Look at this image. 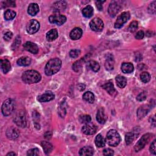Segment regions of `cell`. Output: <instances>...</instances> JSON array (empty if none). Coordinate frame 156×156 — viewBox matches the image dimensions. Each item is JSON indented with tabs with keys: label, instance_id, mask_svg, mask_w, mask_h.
I'll return each mask as SVG.
<instances>
[{
	"label": "cell",
	"instance_id": "6da1fadb",
	"mask_svg": "<svg viewBox=\"0 0 156 156\" xmlns=\"http://www.w3.org/2000/svg\"><path fill=\"white\" fill-rule=\"evenodd\" d=\"M62 66V61L59 58L50 60L44 68V73L47 76H51L57 73Z\"/></svg>",
	"mask_w": 156,
	"mask_h": 156
},
{
	"label": "cell",
	"instance_id": "7a4b0ae2",
	"mask_svg": "<svg viewBox=\"0 0 156 156\" xmlns=\"http://www.w3.org/2000/svg\"><path fill=\"white\" fill-rule=\"evenodd\" d=\"M40 74L35 70H28L22 75V80L26 84H35L41 80Z\"/></svg>",
	"mask_w": 156,
	"mask_h": 156
},
{
	"label": "cell",
	"instance_id": "3957f363",
	"mask_svg": "<svg viewBox=\"0 0 156 156\" xmlns=\"http://www.w3.org/2000/svg\"><path fill=\"white\" fill-rule=\"evenodd\" d=\"M106 142L111 146L115 147L118 145L121 142V137L119 133L114 129L110 130L107 133Z\"/></svg>",
	"mask_w": 156,
	"mask_h": 156
},
{
	"label": "cell",
	"instance_id": "277c9868",
	"mask_svg": "<svg viewBox=\"0 0 156 156\" xmlns=\"http://www.w3.org/2000/svg\"><path fill=\"white\" fill-rule=\"evenodd\" d=\"M14 102L12 99H6L3 104L2 110L4 116L8 117L12 114L14 110Z\"/></svg>",
	"mask_w": 156,
	"mask_h": 156
},
{
	"label": "cell",
	"instance_id": "5b68a950",
	"mask_svg": "<svg viewBox=\"0 0 156 156\" xmlns=\"http://www.w3.org/2000/svg\"><path fill=\"white\" fill-rule=\"evenodd\" d=\"M14 123L21 127H25L26 126V114L23 110H20L16 113L14 118Z\"/></svg>",
	"mask_w": 156,
	"mask_h": 156
},
{
	"label": "cell",
	"instance_id": "8992f818",
	"mask_svg": "<svg viewBox=\"0 0 156 156\" xmlns=\"http://www.w3.org/2000/svg\"><path fill=\"white\" fill-rule=\"evenodd\" d=\"M152 138V135L150 133H146V134L143 135L142 138L139 140V142L137 143L134 147V149L136 152H139L142 149L144 148L146 145L148 143L151 139Z\"/></svg>",
	"mask_w": 156,
	"mask_h": 156
},
{
	"label": "cell",
	"instance_id": "52a82bcc",
	"mask_svg": "<svg viewBox=\"0 0 156 156\" xmlns=\"http://www.w3.org/2000/svg\"><path fill=\"white\" fill-rule=\"evenodd\" d=\"M130 15L129 12H124L120 15H119L115 21L114 26L117 29L121 28L124 24L129 20Z\"/></svg>",
	"mask_w": 156,
	"mask_h": 156
},
{
	"label": "cell",
	"instance_id": "ba28073f",
	"mask_svg": "<svg viewBox=\"0 0 156 156\" xmlns=\"http://www.w3.org/2000/svg\"><path fill=\"white\" fill-rule=\"evenodd\" d=\"M90 28L96 32H100L104 28V23L102 20L99 18H95L90 22Z\"/></svg>",
	"mask_w": 156,
	"mask_h": 156
},
{
	"label": "cell",
	"instance_id": "9c48e42d",
	"mask_svg": "<svg viewBox=\"0 0 156 156\" xmlns=\"http://www.w3.org/2000/svg\"><path fill=\"white\" fill-rule=\"evenodd\" d=\"M49 21L51 23L56 24L58 26H61L65 23L66 21V18L63 15L54 14L51 15L49 17Z\"/></svg>",
	"mask_w": 156,
	"mask_h": 156
},
{
	"label": "cell",
	"instance_id": "30bf717a",
	"mask_svg": "<svg viewBox=\"0 0 156 156\" xmlns=\"http://www.w3.org/2000/svg\"><path fill=\"white\" fill-rule=\"evenodd\" d=\"M40 28V23L36 20H31L26 26L27 32L29 34L36 33Z\"/></svg>",
	"mask_w": 156,
	"mask_h": 156
},
{
	"label": "cell",
	"instance_id": "8fae6325",
	"mask_svg": "<svg viewBox=\"0 0 156 156\" xmlns=\"http://www.w3.org/2000/svg\"><path fill=\"white\" fill-rule=\"evenodd\" d=\"M121 9V5L117 2H112L108 8V12L110 17H114Z\"/></svg>",
	"mask_w": 156,
	"mask_h": 156
},
{
	"label": "cell",
	"instance_id": "7c38bea8",
	"mask_svg": "<svg viewBox=\"0 0 156 156\" xmlns=\"http://www.w3.org/2000/svg\"><path fill=\"white\" fill-rule=\"evenodd\" d=\"M96 130H97L96 126L94 124L90 123V122L85 124L82 128V131L83 132V133L87 136L95 134Z\"/></svg>",
	"mask_w": 156,
	"mask_h": 156
},
{
	"label": "cell",
	"instance_id": "4fadbf2b",
	"mask_svg": "<svg viewBox=\"0 0 156 156\" xmlns=\"http://www.w3.org/2000/svg\"><path fill=\"white\" fill-rule=\"evenodd\" d=\"M54 97H55L54 94L52 92L47 91L46 92H44L41 95L38 96L37 100L41 102H48V101H50L54 99Z\"/></svg>",
	"mask_w": 156,
	"mask_h": 156
},
{
	"label": "cell",
	"instance_id": "5bb4252c",
	"mask_svg": "<svg viewBox=\"0 0 156 156\" xmlns=\"http://www.w3.org/2000/svg\"><path fill=\"white\" fill-rule=\"evenodd\" d=\"M23 47L26 51H29V52H30V53H31L34 54H36L38 52V46L35 43H32L31 41L26 42L23 44Z\"/></svg>",
	"mask_w": 156,
	"mask_h": 156
},
{
	"label": "cell",
	"instance_id": "9a60e30c",
	"mask_svg": "<svg viewBox=\"0 0 156 156\" xmlns=\"http://www.w3.org/2000/svg\"><path fill=\"white\" fill-rule=\"evenodd\" d=\"M6 136L11 140H15L19 136V131L14 127H10L6 131Z\"/></svg>",
	"mask_w": 156,
	"mask_h": 156
},
{
	"label": "cell",
	"instance_id": "2e32d148",
	"mask_svg": "<svg viewBox=\"0 0 156 156\" xmlns=\"http://www.w3.org/2000/svg\"><path fill=\"white\" fill-rule=\"evenodd\" d=\"M102 87H103L104 89H105V90L107 91V92L109 94H110V95L115 96L117 93V92L115 90V88H114L113 83L111 82L110 81H108L107 82L104 84L102 85Z\"/></svg>",
	"mask_w": 156,
	"mask_h": 156
},
{
	"label": "cell",
	"instance_id": "e0dca14e",
	"mask_svg": "<svg viewBox=\"0 0 156 156\" xmlns=\"http://www.w3.org/2000/svg\"><path fill=\"white\" fill-rule=\"evenodd\" d=\"M114 59L112 54H109L107 55V57L105 62V68L107 70H112L114 67Z\"/></svg>",
	"mask_w": 156,
	"mask_h": 156
},
{
	"label": "cell",
	"instance_id": "ac0fdd59",
	"mask_svg": "<svg viewBox=\"0 0 156 156\" xmlns=\"http://www.w3.org/2000/svg\"><path fill=\"white\" fill-rule=\"evenodd\" d=\"M151 107L148 105L141 106L137 110V116L140 119L144 118L149 112Z\"/></svg>",
	"mask_w": 156,
	"mask_h": 156
},
{
	"label": "cell",
	"instance_id": "d6986e66",
	"mask_svg": "<svg viewBox=\"0 0 156 156\" xmlns=\"http://www.w3.org/2000/svg\"><path fill=\"white\" fill-rule=\"evenodd\" d=\"M82 35V31L79 28H74L70 33V37L72 40H76L79 39Z\"/></svg>",
	"mask_w": 156,
	"mask_h": 156
},
{
	"label": "cell",
	"instance_id": "ffe728a7",
	"mask_svg": "<svg viewBox=\"0 0 156 156\" xmlns=\"http://www.w3.org/2000/svg\"><path fill=\"white\" fill-rule=\"evenodd\" d=\"M121 71L123 73L129 74V73H132L133 71L134 67H133V64L131 63H129V62L123 63L121 65Z\"/></svg>",
	"mask_w": 156,
	"mask_h": 156
},
{
	"label": "cell",
	"instance_id": "44dd1931",
	"mask_svg": "<svg viewBox=\"0 0 156 156\" xmlns=\"http://www.w3.org/2000/svg\"><path fill=\"white\" fill-rule=\"evenodd\" d=\"M96 120L100 124H104L107 120V117L104 114L103 109H99L96 114Z\"/></svg>",
	"mask_w": 156,
	"mask_h": 156
},
{
	"label": "cell",
	"instance_id": "7402d4cb",
	"mask_svg": "<svg viewBox=\"0 0 156 156\" xmlns=\"http://www.w3.org/2000/svg\"><path fill=\"white\" fill-rule=\"evenodd\" d=\"M94 153V149L91 146H84L79 151V155L82 156L92 155Z\"/></svg>",
	"mask_w": 156,
	"mask_h": 156
},
{
	"label": "cell",
	"instance_id": "603a6c76",
	"mask_svg": "<svg viewBox=\"0 0 156 156\" xmlns=\"http://www.w3.org/2000/svg\"><path fill=\"white\" fill-rule=\"evenodd\" d=\"M1 69L4 73L9 72L11 69V65L10 62L8 59L1 60Z\"/></svg>",
	"mask_w": 156,
	"mask_h": 156
},
{
	"label": "cell",
	"instance_id": "cb8c5ba5",
	"mask_svg": "<svg viewBox=\"0 0 156 156\" xmlns=\"http://www.w3.org/2000/svg\"><path fill=\"white\" fill-rule=\"evenodd\" d=\"M39 12V7L36 3H31L28 8V12L31 16H35Z\"/></svg>",
	"mask_w": 156,
	"mask_h": 156
},
{
	"label": "cell",
	"instance_id": "d4e9b609",
	"mask_svg": "<svg viewBox=\"0 0 156 156\" xmlns=\"http://www.w3.org/2000/svg\"><path fill=\"white\" fill-rule=\"evenodd\" d=\"M58 37V32L56 29L50 30L47 34V39L48 41H53Z\"/></svg>",
	"mask_w": 156,
	"mask_h": 156
},
{
	"label": "cell",
	"instance_id": "484cf974",
	"mask_svg": "<svg viewBox=\"0 0 156 156\" xmlns=\"http://www.w3.org/2000/svg\"><path fill=\"white\" fill-rule=\"evenodd\" d=\"M17 64L19 66H25L29 65L31 63V59L29 57H22L17 60Z\"/></svg>",
	"mask_w": 156,
	"mask_h": 156
},
{
	"label": "cell",
	"instance_id": "4316f807",
	"mask_svg": "<svg viewBox=\"0 0 156 156\" xmlns=\"http://www.w3.org/2000/svg\"><path fill=\"white\" fill-rule=\"evenodd\" d=\"M54 9L55 12H59L61 11H63L66 6V3L64 1H60L55 3L54 5Z\"/></svg>",
	"mask_w": 156,
	"mask_h": 156
},
{
	"label": "cell",
	"instance_id": "83f0119b",
	"mask_svg": "<svg viewBox=\"0 0 156 156\" xmlns=\"http://www.w3.org/2000/svg\"><path fill=\"white\" fill-rule=\"evenodd\" d=\"M82 12L84 17L86 18H90L93 14V8L90 5H88L83 9Z\"/></svg>",
	"mask_w": 156,
	"mask_h": 156
},
{
	"label": "cell",
	"instance_id": "f1b7e54d",
	"mask_svg": "<svg viewBox=\"0 0 156 156\" xmlns=\"http://www.w3.org/2000/svg\"><path fill=\"white\" fill-rule=\"evenodd\" d=\"M115 80L117 82V84L118 87L123 88L127 84V80L125 77L122 76L121 75H118L115 78Z\"/></svg>",
	"mask_w": 156,
	"mask_h": 156
},
{
	"label": "cell",
	"instance_id": "f546056e",
	"mask_svg": "<svg viewBox=\"0 0 156 156\" xmlns=\"http://www.w3.org/2000/svg\"><path fill=\"white\" fill-rule=\"evenodd\" d=\"M95 145L98 148H102L105 146L106 145V140L103 137V136L101 134H98L95 140Z\"/></svg>",
	"mask_w": 156,
	"mask_h": 156
},
{
	"label": "cell",
	"instance_id": "4dcf8cb0",
	"mask_svg": "<svg viewBox=\"0 0 156 156\" xmlns=\"http://www.w3.org/2000/svg\"><path fill=\"white\" fill-rule=\"evenodd\" d=\"M87 66H88V67L89 69H90L92 71H93L95 72H98L100 69L99 64L95 60H90V61H89L88 62Z\"/></svg>",
	"mask_w": 156,
	"mask_h": 156
},
{
	"label": "cell",
	"instance_id": "1f68e13d",
	"mask_svg": "<svg viewBox=\"0 0 156 156\" xmlns=\"http://www.w3.org/2000/svg\"><path fill=\"white\" fill-rule=\"evenodd\" d=\"M83 99L90 104H92L95 101V95L91 92H87L83 95Z\"/></svg>",
	"mask_w": 156,
	"mask_h": 156
},
{
	"label": "cell",
	"instance_id": "d6a6232c",
	"mask_svg": "<svg viewBox=\"0 0 156 156\" xmlns=\"http://www.w3.org/2000/svg\"><path fill=\"white\" fill-rule=\"evenodd\" d=\"M41 145L44 150V152H45L47 154H50L53 149V146L51 143L48 142H41Z\"/></svg>",
	"mask_w": 156,
	"mask_h": 156
},
{
	"label": "cell",
	"instance_id": "836d02e7",
	"mask_svg": "<svg viewBox=\"0 0 156 156\" xmlns=\"http://www.w3.org/2000/svg\"><path fill=\"white\" fill-rule=\"evenodd\" d=\"M16 16V12L12 10L8 9L5 13V18L6 20H12Z\"/></svg>",
	"mask_w": 156,
	"mask_h": 156
},
{
	"label": "cell",
	"instance_id": "e575fe53",
	"mask_svg": "<svg viewBox=\"0 0 156 156\" xmlns=\"http://www.w3.org/2000/svg\"><path fill=\"white\" fill-rule=\"evenodd\" d=\"M135 139V135L133 132H128L125 136V141L126 143L129 145L132 143V142Z\"/></svg>",
	"mask_w": 156,
	"mask_h": 156
},
{
	"label": "cell",
	"instance_id": "d590c367",
	"mask_svg": "<svg viewBox=\"0 0 156 156\" xmlns=\"http://www.w3.org/2000/svg\"><path fill=\"white\" fill-rule=\"evenodd\" d=\"M140 79L143 83H148L151 80V75L148 72H143L140 75Z\"/></svg>",
	"mask_w": 156,
	"mask_h": 156
},
{
	"label": "cell",
	"instance_id": "8d00e7d4",
	"mask_svg": "<svg viewBox=\"0 0 156 156\" xmlns=\"http://www.w3.org/2000/svg\"><path fill=\"white\" fill-rule=\"evenodd\" d=\"M79 121L81 122V123L87 124L91 121L92 118L90 115H81L79 117Z\"/></svg>",
	"mask_w": 156,
	"mask_h": 156
},
{
	"label": "cell",
	"instance_id": "74e56055",
	"mask_svg": "<svg viewBox=\"0 0 156 156\" xmlns=\"http://www.w3.org/2000/svg\"><path fill=\"white\" fill-rule=\"evenodd\" d=\"M82 59L78 60L76 62H75V63L73 65V70L76 72H79L82 68Z\"/></svg>",
	"mask_w": 156,
	"mask_h": 156
},
{
	"label": "cell",
	"instance_id": "f35d334b",
	"mask_svg": "<svg viewBox=\"0 0 156 156\" xmlns=\"http://www.w3.org/2000/svg\"><path fill=\"white\" fill-rule=\"evenodd\" d=\"M138 22L136 21H133L130 24L128 29L130 32L133 33L136 31V30L138 28Z\"/></svg>",
	"mask_w": 156,
	"mask_h": 156
},
{
	"label": "cell",
	"instance_id": "ab89813d",
	"mask_svg": "<svg viewBox=\"0 0 156 156\" xmlns=\"http://www.w3.org/2000/svg\"><path fill=\"white\" fill-rule=\"evenodd\" d=\"M2 6L3 8H7V7H15V2L14 1H5L2 2Z\"/></svg>",
	"mask_w": 156,
	"mask_h": 156
},
{
	"label": "cell",
	"instance_id": "60d3db41",
	"mask_svg": "<svg viewBox=\"0 0 156 156\" xmlns=\"http://www.w3.org/2000/svg\"><path fill=\"white\" fill-rule=\"evenodd\" d=\"M81 54V51L79 50H73L70 52V56L72 58H76Z\"/></svg>",
	"mask_w": 156,
	"mask_h": 156
},
{
	"label": "cell",
	"instance_id": "b9f144b4",
	"mask_svg": "<svg viewBox=\"0 0 156 156\" xmlns=\"http://www.w3.org/2000/svg\"><path fill=\"white\" fill-rule=\"evenodd\" d=\"M155 3L156 2H153L148 7V12L150 14H154L155 13Z\"/></svg>",
	"mask_w": 156,
	"mask_h": 156
},
{
	"label": "cell",
	"instance_id": "7bdbcfd3",
	"mask_svg": "<svg viewBox=\"0 0 156 156\" xmlns=\"http://www.w3.org/2000/svg\"><path fill=\"white\" fill-rule=\"evenodd\" d=\"M39 149L38 148H33L29 150L27 152L28 155H38L39 154Z\"/></svg>",
	"mask_w": 156,
	"mask_h": 156
},
{
	"label": "cell",
	"instance_id": "ee69618b",
	"mask_svg": "<svg viewBox=\"0 0 156 156\" xmlns=\"http://www.w3.org/2000/svg\"><path fill=\"white\" fill-rule=\"evenodd\" d=\"M147 97V95L146 93V92H143L140 93L137 96V100L139 101H143L146 99Z\"/></svg>",
	"mask_w": 156,
	"mask_h": 156
},
{
	"label": "cell",
	"instance_id": "f6af8a7d",
	"mask_svg": "<svg viewBox=\"0 0 156 156\" xmlns=\"http://www.w3.org/2000/svg\"><path fill=\"white\" fill-rule=\"evenodd\" d=\"M59 114L62 118H63L66 114V107L64 106V104L63 103L60 105V107L59 108Z\"/></svg>",
	"mask_w": 156,
	"mask_h": 156
},
{
	"label": "cell",
	"instance_id": "bcb514c9",
	"mask_svg": "<svg viewBox=\"0 0 156 156\" xmlns=\"http://www.w3.org/2000/svg\"><path fill=\"white\" fill-rule=\"evenodd\" d=\"M155 142H156V140H154L152 142V143H151V146H150V148H149L150 152H151L152 154H154V155H155V154H156V151H156Z\"/></svg>",
	"mask_w": 156,
	"mask_h": 156
},
{
	"label": "cell",
	"instance_id": "7dc6e473",
	"mask_svg": "<svg viewBox=\"0 0 156 156\" xmlns=\"http://www.w3.org/2000/svg\"><path fill=\"white\" fill-rule=\"evenodd\" d=\"M114 154V152L112 149L110 148H106L103 150V154L104 155H113Z\"/></svg>",
	"mask_w": 156,
	"mask_h": 156
},
{
	"label": "cell",
	"instance_id": "c3c4849f",
	"mask_svg": "<svg viewBox=\"0 0 156 156\" xmlns=\"http://www.w3.org/2000/svg\"><path fill=\"white\" fill-rule=\"evenodd\" d=\"M13 37V34L12 32H7L4 35V39L6 41H9Z\"/></svg>",
	"mask_w": 156,
	"mask_h": 156
},
{
	"label": "cell",
	"instance_id": "681fc988",
	"mask_svg": "<svg viewBox=\"0 0 156 156\" xmlns=\"http://www.w3.org/2000/svg\"><path fill=\"white\" fill-rule=\"evenodd\" d=\"M144 36H145V34H144L143 31H140L136 35V38L137 39V40H142V39L143 38Z\"/></svg>",
	"mask_w": 156,
	"mask_h": 156
},
{
	"label": "cell",
	"instance_id": "f907efd6",
	"mask_svg": "<svg viewBox=\"0 0 156 156\" xmlns=\"http://www.w3.org/2000/svg\"><path fill=\"white\" fill-rule=\"evenodd\" d=\"M105 1L104 2H100V1H98V2H96L95 3H96V7L97 8L99 9V11H102V3H104Z\"/></svg>",
	"mask_w": 156,
	"mask_h": 156
},
{
	"label": "cell",
	"instance_id": "816d5d0a",
	"mask_svg": "<svg viewBox=\"0 0 156 156\" xmlns=\"http://www.w3.org/2000/svg\"><path fill=\"white\" fill-rule=\"evenodd\" d=\"M85 85H84V84H79V85H78V89H79V90H81V91L84 90V89H85Z\"/></svg>",
	"mask_w": 156,
	"mask_h": 156
},
{
	"label": "cell",
	"instance_id": "f5cc1de1",
	"mask_svg": "<svg viewBox=\"0 0 156 156\" xmlns=\"http://www.w3.org/2000/svg\"><path fill=\"white\" fill-rule=\"evenodd\" d=\"M47 133H48V135H47V133H45V134H44V137H45V138L47 139H51V132L48 131V132H47Z\"/></svg>",
	"mask_w": 156,
	"mask_h": 156
},
{
	"label": "cell",
	"instance_id": "db71d44e",
	"mask_svg": "<svg viewBox=\"0 0 156 156\" xmlns=\"http://www.w3.org/2000/svg\"><path fill=\"white\" fill-rule=\"evenodd\" d=\"M8 155H16V154H15V152H9V153H8V154H7V156H8Z\"/></svg>",
	"mask_w": 156,
	"mask_h": 156
}]
</instances>
